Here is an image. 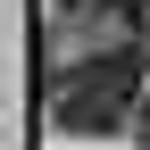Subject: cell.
I'll return each mask as SVG.
<instances>
[{
	"instance_id": "obj_1",
	"label": "cell",
	"mask_w": 150,
	"mask_h": 150,
	"mask_svg": "<svg viewBox=\"0 0 150 150\" xmlns=\"http://www.w3.org/2000/svg\"><path fill=\"white\" fill-rule=\"evenodd\" d=\"M108 17H117L125 33H142V25H150V0H108Z\"/></svg>"
},
{
	"instance_id": "obj_2",
	"label": "cell",
	"mask_w": 150,
	"mask_h": 150,
	"mask_svg": "<svg viewBox=\"0 0 150 150\" xmlns=\"http://www.w3.org/2000/svg\"><path fill=\"white\" fill-rule=\"evenodd\" d=\"M125 134H134V142H142V150H150V100H142V108H134V125H125Z\"/></svg>"
}]
</instances>
